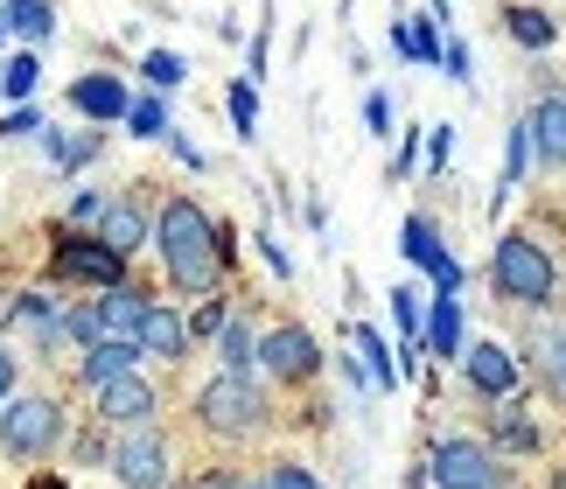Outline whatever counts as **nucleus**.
Instances as JSON below:
<instances>
[{"mask_svg": "<svg viewBox=\"0 0 566 489\" xmlns=\"http://www.w3.org/2000/svg\"><path fill=\"white\" fill-rule=\"evenodd\" d=\"M217 329H224V308L203 301V308H196V322H189V336H217Z\"/></svg>", "mask_w": 566, "mask_h": 489, "instance_id": "nucleus-33", "label": "nucleus"}, {"mask_svg": "<svg viewBox=\"0 0 566 489\" xmlns=\"http://www.w3.org/2000/svg\"><path fill=\"white\" fill-rule=\"evenodd\" d=\"M391 315H399L406 343H420V294H412V287H399V294H391Z\"/></svg>", "mask_w": 566, "mask_h": 489, "instance_id": "nucleus-31", "label": "nucleus"}, {"mask_svg": "<svg viewBox=\"0 0 566 489\" xmlns=\"http://www.w3.org/2000/svg\"><path fill=\"white\" fill-rule=\"evenodd\" d=\"M196 419H203L210 434H224V440H245V434L266 427V398H259L252 377L224 371V377H210V385L196 392Z\"/></svg>", "mask_w": 566, "mask_h": 489, "instance_id": "nucleus-2", "label": "nucleus"}, {"mask_svg": "<svg viewBox=\"0 0 566 489\" xmlns=\"http://www.w3.org/2000/svg\"><path fill=\"white\" fill-rule=\"evenodd\" d=\"M71 105H77L84 119H126V105H134V98H126V84H119V77L92 71V77H77V84H71Z\"/></svg>", "mask_w": 566, "mask_h": 489, "instance_id": "nucleus-11", "label": "nucleus"}, {"mask_svg": "<svg viewBox=\"0 0 566 489\" xmlns=\"http://www.w3.org/2000/svg\"><path fill=\"white\" fill-rule=\"evenodd\" d=\"M399 252H406L412 266H427L441 294H454V287H462V266H454V259L441 252V238H433V225H427V217H406V231H399Z\"/></svg>", "mask_w": 566, "mask_h": 489, "instance_id": "nucleus-9", "label": "nucleus"}, {"mask_svg": "<svg viewBox=\"0 0 566 489\" xmlns=\"http://www.w3.org/2000/svg\"><path fill=\"white\" fill-rule=\"evenodd\" d=\"M553 489H566V476H559V482H553Z\"/></svg>", "mask_w": 566, "mask_h": 489, "instance_id": "nucleus-40", "label": "nucleus"}, {"mask_svg": "<svg viewBox=\"0 0 566 489\" xmlns=\"http://www.w3.org/2000/svg\"><path fill=\"white\" fill-rule=\"evenodd\" d=\"M98 419H113V427H147L155 419V392H147V377H113V385H98Z\"/></svg>", "mask_w": 566, "mask_h": 489, "instance_id": "nucleus-10", "label": "nucleus"}, {"mask_svg": "<svg viewBox=\"0 0 566 489\" xmlns=\"http://www.w3.org/2000/svg\"><path fill=\"white\" fill-rule=\"evenodd\" d=\"M8 392H14V357L0 350V406H8Z\"/></svg>", "mask_w": 566, "mask_h": 489, "instance_id": "nucleus-37", "label": "nucleus"}, {"mask_svg": "<svg viewBox=\"0 0 566 489\" xmlns=\"http://www.w3.org/2000/svg\"><path fill=\"white\" fill-rule=\"evenodd\" d=\"M231 126L252 141V126H259V92H252V77H245V84H231Z\"/></svg>", "mask_w": 566, "mask_h": 489, "instance_id": "nucleus-29", "label": "nucleus"}, {"mask_svg": "<svg viewBox=\"0 0 566 489\" xmlns=\"http://www.w3.org/2000/svg\"><path fill=\"white\" fill-rule=\"evenodd\" d=\"M504 21H511V35L525 42V50H546L553 42V14H538V8H504Z\"/></svg>", "mask_w": 566, "mask_h": 489, "instance_id": "nucleus-24", "label": "nucleus"}, {"mask_svg": "<svg viewBox=\"0 0 566 489\" xmlns=\"http://www.w3.org/2000/svg\"><path fill=\"white\" fill-rule=\"evenodd\" d=\"M147 294H134V287H113V294L98 301V329L105 336H126V343H140V322H147Z\"/></svg>", "mask_w": 566, "mask_h": 489, "instance_id": "nucleus-15", "label": "nucleus"}, {"mask_svg": "<svg viewBox=\"0 0 566 489\" xmlns=\"http://www.w3.org/2000/svg\"><path fill=\"white\" fill-rule=\"evenodd\" d=\"M35 77H42V63H35V56H14L8 71H0V92H8V98H29Z\"/></svg>", "mask_w": 566, "mask_h": 489, "instance_id": "nucleus-27", "label": "nucleus"}, {"mask_svg": "<svg viewBox=\"0 0 566 489\" xmlns=\"http://www.w3.org/2000/svg\"><path fill=\"white\" fill-rule=\"evenodd\" d=\"M98 238L113 245L119 259H134L140 245H147V217H140V204H105V210H98Z\"/></svg>", "mask_w": 566, "mask_h": 489, "instance_id": "nucleus-17", "label": "nucleus"}, {"mask_svg": "<svg viewBox=\"0 0 566 489\" xmlns=\"http://www.w3.org/2000/svg\"><path fill=\"white\" fill-rule=\"evenodd\" d=\"M35 489H63V482H35Z\"/></svg>", "mask_w": 566, "mask_h": 489, "instance_id": "nucleus-39", "label": "nucleus"}, {"mask_svg": "<svg viewBox=\"0 0 566 489\" xmlns=\"http://www.w3.org/2000/svg\"><path fill=\"white\" fill-rule=\"evenodd\" d=\"M391 42H399V56H412V63H441V35H433V21H399Z\"/></svg>", "mask_w": 566, "mask_h": 489, "instance_id": "nucleus-21", "label": "nucleus"}, {"mask_svg": "<svg viewBox=\"0 0 566 489\" xmlns=\"http://www.w3.org/2000/svg\"><path fill=\"white\" fill-rule=\"evenodd\" d=\"M0 14H8V29H21L29 42H42V35L56 29V14L42 8V0H8V8H0Z\"/></svg>", "mask_w": 566, "mask_h": 489, "instance_id": "nucleus-22", "label": "nucleus"}, {"mask_svg": "<svg viewBox=\"0 0 566 489\" xmlns=\"http://www.w3.org/2000/svg\"><path fill=\"white\" fill-rule=\"evenodd\" d=\"M155 245H161V259H168V280H176L182 294H203V287H217V273H224V245H217V225H210V217L189 204V196H176V204H161Z\"/></svg>", "mask_w": 566, "mask_h": 489, "instance_id": "nucleus-1", "label": "nucleus"}, {"mask_svg": "<svg viewBox=\"0 0 566 489\" xmlns=\"http://www.w3.org/2000/svg\"><path fill=\"white\" fill-rule=\"evenodd\" d=\"M56 434H63L56 398H8V406H0V448L21 455V461H29V455H50Z\"/></svg>", "mask_w": 566, "mask_h": 489, "instance_id": "nucleus-4", "label": "nucleus"}, {"mask_svg": "<svg viewBox=\"0 0 566 489\" xmlns=\"http://www.w3.org/2000/svg\"><path fill=\"white\" fill-rule=\"evenodd\" d=\"M140 71H147V84H155V92H176V84H182V56H176V50H155Z\"/></svg>", "mask_w": 566, "mask_h": 489, "instance_id": "nucleus-26", "label": "nucleus"}, {"mask_svg": "<svg viewBox=\"0 0 566 489\" xmlns=\"http://www.w3.org/2000/svg\"><path fill=\"white\" fill-rule=\"evenodd\" d=\"M462 357H469V385H475V392L504 398V392L517 385V364H511V350H496V343H469Z\"/></svg>", "mask_w": 566, "mask_h": 489, "instance_id": "nucleus-12", "label": "nucleus"}, {"mask_svg": "<svg viewBox=\"0 0 566 489\" xmlns=\"http://www.w3.org/2000/svg\"><path fill=\"white\" fill-rule=\"evenodd\" d=\"M525 350H532V364H538V377L566 398V322H532V336H525Z\"/></svg>", "mask_w": 566, "mask_h": 489, "instance_id": "nucleus-14", "label": "nucleus"}, {"mask_svg": "<svg viewBox=\"0 0 566 489\" xmlns=\"http://www.w3.org/2000/svg\"><path fill=\"white\" fill-rule=\"evenodd\" d=\"M217 336H224L217 350H224V364H231L238 377H245V371L259 364V343H252V329H245V322H224V329H217Z\"/></svg>", "mask_w": 566, "mask_h": 489, "instance_id": "nucleus-23", "label": "nucleus"}, {"mask_svg": "<svg viewBox=\"0 0 566 489\" xmlns=\"http://www.w3.org/2000/svg\"><path fill=\"white\" fill-rule=\"evenodd\" d=\"M126 126H134L140 141H155V133H168V113H161V98H134V105H126Z\"/></svg>", "mask_w": 566, "mask_h": 489, "instance_id": "nucleus-25", "label": "nucleus"}, {"mask_svg": "<svg viewBox=\"0 0 566 489\" xmlns=\"http://www.w3.org/2000/svg\"><path fill=\"white\" fill-rule=\"evenodd\" d=\"M140 364V343H126V336H98L92 350H84V385H113V377H126Z\"/></svg>", "mask_w": 566, "mask_h": 489, "instance_id": "nucleus-16", "label": "nucleus"}, {"mask_svg": "<svg viewBox=\"0 0 566 489\" xmlns=\"http://www.w3.org/2000/svg\"><path fill=\"white\" fill-rule=\"evenodd\" d=\"M427 476L441 489H496L504 482V469H496V455L483 448V440H433Z\"/></svg>", "mask_w": 566, "mask_h": 489, "instance_id": "nucleus-5", "label": "nucleus"}, {"mask_svg": "<svg viewBox=\"0 0 566 489\" xmlns=\"http://www.w3.org/2000/svg\"><path fill=\"white\" fill-rule=\"evenodd\" d=\"M364 126H371V133H385V126H391V105H385L378 92H371V98H364Z\"/></svg>", "mask_w": 566, "mask_h": 489, "instance_id": "nucleus-35", "label": "nucleus"}, {"mask_svg": "<svg viewBox=\"0 0 566 489\" xmlns=\"http://www.w3.org/2000/svg\"><path fill=\"white\" fill-rule=\"evenodd\" d=\"M427 343H433V357H462V301H454V294L433 301V315H427Z\"/></svg>", "mask_w": 566, "mask_h": 489, "instance_id": "nucleus-19", "label": "nucleus"}, {"mask_svg": "<svg viewBox=\"0 0 566 489\" xmlns=\"http://www.w3.org/2000/svg\"><path fill=\"white\" fill-rule=\"evenodd\" d=\"M140 350H147V357H182V350H189V322L176 315V308H147Z\"/></svg>", "mask_w": 566, "mask_h": 489, "instance_id": "nucleus-18", "label": "nucleus"}, {"mask_svg": "<svg viewBox=\"0 0 566 489\" xmlns=\"http://www.w3.org/2000/svg\"><path fill=\"white\" fill-rule=\"evenodd\" d=\"M350 343H357V357H364V371H371V385H391V377H399V364L385 357V336H378L371 322H357V329H350Z\"/></svg>", "mask_w": 566, "mask_h": 489, "instance_id": "nucleus-20", "label": "nucleus"}, {"mask_svg": "<svg viewBox=\"0 0 566 489\" xmlns=\"http://www.w3.org/2000/svg\"><path fill=\"white\" fill-rule=\"evenodd\" d=\"M259 489H322V482H315L308 469H294V461H280V469H273L266 482H259Z\"/></svg>", "mask_w": 566, "mask_h": 489, "instance_id": "nucleus-32", "label": "nucleus"}, {"mask_svg": "<svg viewBox=\"0 0 566 489\" xmlns=\"http://www.w3.org/2000/svg\"><path fill=\"white\" fill-rule=\"evenodd\" d=\"M203 489H252V482H238V476H210Z\"/></svg>", "mask_w": 566, "mask_h": 489, "instance_id": "nucleus-38", "label": "nucleus"}, {"mask_svg": "<svg viewBox=\"0 0 566 489\" xmlns=\"http://www.w3.org/2000/svg\"><path fill=\"white\" fill-rule=\"evenodd\" d=\"M0 133H8V141H29V133H42V119L29 113V105H21V113H14L8 126H0Z\"/></svg>", "mask_w": 566, "mask_h": 489, "instance_id": "nucleus-34", "label": "nucleus"}, {"mask_svg": "<svg viewBox=\"0 0 566 489\" xmlns=\"http://www.w3.org/2000/svg\"><path fill=\"white\" fill-rule=\"evenodd\" d=\"M490 280H496V294H504V301H546V294H553V259H546V245L525 238V231H511L504 245H496Z\"/></svg>", "mask_w": 566, "mask_h": 489, "instance_id": "nucleus-3", "label": "nucleus"}, {"mask_svg": "<svg viewBox=\"0 0 566 489\" xmlns=\"http://www.w3.org/2000/svg\"><path fill=\"white\" fill-rule=\"evenodd\" d=\"M98 210H105V196H92V189H84V196H77V204H71V217H84V225H92V217H98Z\"/></svg>", "mask_w": 566, "mask_h": 489, "instance_id": "nucleus-36", "label": "nucleus"}, {"mask_svg": "<svg viewBox=\"0 0 566 489\" xmlns=\"http://www.w3.org/2000/svg\"><path fill=\"white\" fill-rule=\"evenodd\" d=\"M525 162H532V133H525V119H517V126H511V147H504V189L525 175Z\"/></svg>", "mask_w": 566, "mask_h": 489, "instance_id": "nucleus-30", "label": "nucleus"}, {"mask_svg": "<svg viewBox=\"0 0 566 489\" xmlns=\"http://www.w3.org/2000/svg\"><path fill=\"white\" fill-rule=\"evenodd\" d=\"M113 476H119L126 489H161V482H168V448H161L155 434L134 427V434L113 448Z\"/></svg>", "mask_w": 566, "mask_h": 489, "instance_id": "nucleus-7", "label": "nucleus"}, {"mask_svg": "<svg viewBox=\"0 0 566 489\" xmlns=\"http://www.w3.org/2000/svg\"><path fill=\"white\" fill-rule=\"evenodd\" d=\"M525 133H532L538 162H546V168H566V98H538V113L525 119Z\"/></svg>", "mask_w": 566, "mask_h": 489, "instance_id": "nucleus-13", "label": "nucleus"}, {"mask_svg": "<svg viewBox=\"0 0 566 489\" xmlns=\"http://www.w3.org/2000/svg\"><path fill=\"white\" fill-rule=\"evenodd\" d=\"M119 252L105 238H63L56 245V273L63 280H92V287H119Z\"/></svg>", "mask_w": 566, "mask_h": 489, "instance_id": "nucleus-8", "label": "nucleus"}, {"mask_svg": "<svg viewBox=\"0 0 566 489\" xmlns=\"http://www.w3.org/2000/svg\"><path fill=\"white\" fill-rule=\"evenodd\" d=\"M259 364H266V377H280V385H301V377H315L322 350L308 329H273L266 343H259Z\"/></svg>", "mask_w": 566, "mask_h": 489, "instance_id": "nucleus-6", "label": "nucleus"}, {"mask_svg": "<svg viewBox=\"0 0 566 489\" xmlns=\"http://www.w3.org/2000/svg\"><path fill=\"white\" fill-rule=\"evenodd\" d=\"M496 440H504V448H517V455H532V448H538V427H532L525 413H504V419H496Z\"/></svg>", "mask_w": 566, "mask_h": 489, "instance_id": "nucleus-28", "label": "nucleus"}]
</instances>
